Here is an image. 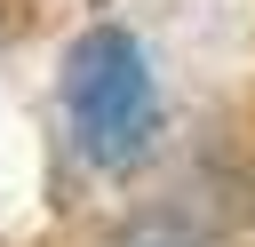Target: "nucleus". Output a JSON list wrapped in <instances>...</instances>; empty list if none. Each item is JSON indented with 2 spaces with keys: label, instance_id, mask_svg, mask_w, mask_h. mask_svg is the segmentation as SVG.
<instances>
[{
  "label": "nucleus",
  "instance_id": "f257e3e1",
  "mask_svg": "<svg viewBox=\"0 0 255 247\" xmlns=\"http://www.w3.org/2000/svg\"><path fill=\"white\" fill-rule=\"evenodd\" d=\"M64 120H72V143L88 167L104 175H128L151 159L159 143V80L143 64V48L120 32V24H96L72 40L64 56Z\"/></svg>",
  "mask_w": 255,
  "mask_h": 247
},
{
  "label": "nucleus",
  "instance_id": "f03ea898",
  "mask_svg": "<svg viewBox=\"0 0 255 247\" xmlns=\"http://www.w3.org/2000/svg\"><path fill=\"white\" fill-rule=\"evenodd\" d=\"M112 247H199L191 231H175V223H135L128 239H112Z\"/></svg>",
  "mask_w": 255,
  "mask_h": 247
}]
</instances>
